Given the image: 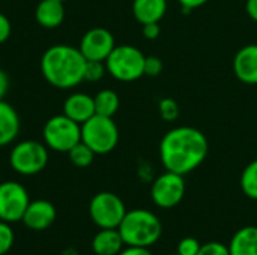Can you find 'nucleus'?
<instances>
[{"mask_svg":"<svg viewBox=\"0 0 257 255\" xmlns=\"http://www.w3.org/2000/svg\"><path fill=\"white\" fill-rule=\"evenodd\" d=\"M209 143L206 135L193 126H176L160 141V159L167 171L188 174L206 159Z\"/></svg>","mask_w":257,"mask_h":255,"instance_id":"obj_1","label":"nucleus"},{"mask_svg":"<svg viewBox=\"0 0 257 255\" xmlns=\"http://www.w3.org/2000/svg\"><path fill=\"white\" fill-rule=\"evenodd\" d=\"M86 57L71 45L50 47L41 59L44 78L57 89H72L84 80Z\"/></svg>","mask_w":257,"mask_h":255,"instance_id":"obj_2","label":"nucleus"},{"mask_svg":"<svg viewBox=\"0 0 257 255\" xmlns=\"http://www.w3.org/2000/svg\"><path fill=\"white\" fill-rule=\"evenodd\" d=\"M117 230L125 246L149 248L160 240L163 224L155 213L146 209H134L125 213Z\"/></svg>","mask_w":257,"mask_h":255,"instance_id":"obj_3","label":"nucleus"},{"mask_svg":"<svg viewBox=\"0 0 257 255\" xmlns=\"http://www.w3.org/2000/svg\"><path fill=\"white\" fill-rule=\"evenodd\" d=\"M146 56L134 45H116L105 60L107 72L117 81L131 83L145 75Z\"/></svg>","mask_w":257,"mask_h":255,"instance_id":"obj_4","label":"nucleus"},{"mask_svg":"<svg viewBox=\"0 0 257 255\" xmlns=\"http://www.w3.org/2000/svg\"><path fill=\"white\" fill-rule=\"evenodd\" d=\"M81 141L96 155L110 153L119 143L117 125L113 117L95 114L81 125Z\"/></svg>","mask_w":257,"mask_h":255,"instance_id":"obj_5","label":"nucleus"},{"mask_svg":"<svg viewBox=\"0 0 257 255\" xmlns=\"http://www.w3.org/2000/svg\"><path fill=\"white\" fill-rule=\"evenodd\" d=\"M9 164L12 170L21 176H35L48 164L47 146L33 140L21 141L11 150Z\"/></svg>","mask_w":257,"mask_h":255,"instance_id":"obj_6","label":"nucleus"},{"mask_svg":"<svg viewBox=\"0 0 257 255\" xmlns=\"http://www.w3.org/2000/svg\"><path fill=\"white\" fill-rule=\"evenodd\" d=\"M42 134L48 149L68 153L75 144L81 141V125L68 116L60 114L47 120Z\"/></svg>","mask_w":257,"mask_h":255,"instance_id":"obj_7","label":"nucleus"},{"mask_svg":"<svg viewBox=\"0 0 257 255\" xmlns=\"http://www.w3.org/2000/svg\"><path fill=\"white\" fill-rule=\"evenodd\" d=\"M126 212L122 198L108 191L95 194L89 203L90 219L98 228H117Z\"/></svg>","mask_w":257,"mask_h":255,"instance_id":"obj_8","label":"nucleus"},{"mask_svg":"<svg viewBox=\"0 0 257 255\" xmlns=\"http://www.w3.org/2000/svg\"><path fill=\"white\" fill-rule=\"evenodd\" d=\"M30 203L27 189L12 180L0 183V221L8 224L20 222Z\"/></svg>","mask_w":257,"mask_h":255,"instance_id":"obj_9","label":"nucleus"},{"mask_svg":"<svg viewBox=\"0 0 257 255\" xmlns=\"http://www.w3.org/2000/svg\"><path fill=\"white\" fill-rule=\"evenodd\" d=\"M185 195V180L182 174L167 171L158 176L151 188V197L160 209L176 207Z\"/></svg>","mask_w":257,"mask_h":255,"instance_id":"obj_10","label":"nucleus"},{"mask_svg":"<svg viewBox=\"0 0 257 255\" xmlns=\"http://www.w3.org/2000/svg\"><path fill=\"white\" fill-rule=\"evenodd\" d=\"M114 47V36L110 30L104 27H93L83 35L78 48L86 60L105 62Z\"/></svg>","mask_w":257,"mask_h":255,"instance_id":"obj_11","label":"nucleus"},{"mask_svg":"<svg viewBox=\"0 0 257 255\" xmlns=\"http://www.w3.org/2000/svg\"><path fill=\"white\" fill-rule=\"evenodd\" d=\"M56 218L57 210L53 203L47 200H35L29 203L21 222L33 231H44L54 224Z\"/></svg>","mask_w":257,"mask_h":255,"instance_id":"obj_12","label":"nucleus"},{"mask_svg":"<svg viewBox=\"0 0 257 255\" xmlns=\"http://www.w3.org/2000/svg\"><path fill=\"white\" fill-rule=\"evenodd\" d=\"M233 72L236 78L244 83L257 84V44H250L238 50L233 57Z\"/></svg>","mask_w":257,"mask_h":255,"instance_id":"obj_13","label":"nucleus"},{"mask_svg":"<svg viewBox=\"0 0 257 255\" xmlns=\"http://www.w3.org/2000/svg\"><path fill=\"white\" fill-rule=\"evenodd\" d=\"M63 114L74 122L83 125L92 116H95V101L93 96L87 93H72L66 98L63 104Z\"/></svg>","mask_w":257,"mask_h":255,"instance_id":"obj_14","label":"nucleus"},{"mask_svg":"<svg viewBox=\"0 0 257 255\" xmlns=\"http://www.w3.org/2000/svg\"><path fill=\"white\" fill-rule=\"evenodd\" d=\"M125 243L117 228H99L92 239V251L95 255H117Z\"/></svg>","mask_w":257,"mask_h":255,"instance_id":"obj_15","label":"nucleus"},{"mask_svg":"<svg viewBox=\"0 0 257 255\" xmlns=\"http://www.w3.org/2000/svg\"><path fill=\"white\" fill-rule=\"evenodd\" d=\"M167 12V0H134L133 15L143 26L148 23H160Z\"/></svg>","mask_w":257,"mask_h":255,"instance_id":"obj_16","label":"nucleus"},{"mask_svg":"<svg viewBox=\"0 0 257 255\" xmlns=\"http://www.w3.org/2000/svg\"><path fill=\"white\" fill-rule=\"evenodd\" d=\"M35 18L45 29H56L63 23L65 8L59 0H41L35 11Z\"/></svg>","mask_w":257,"mask_h":255,"instance_id":"obj_17","label":"nucleus"},{"mask_svg":"<svg viewBox=\"0 0 257 255\" xmlns=\"http://www.w3.org/2000/svg\"><path fill=\"white\" fill-rule=\"evenodd\" d=\"M20 132V117L15 108L0 101V147L11 144Z\"/></svg>","mask_w":257,"mask_h":255,"instance_id":"obj_18","label":"nucleus"},{"mask_svg":"<svg viewBox=\"0 0 257 255\" xmlns=\"http://www.w3.org/2000/svg\"><path fill=\"white\" fill-rule=\"evenodd\" d=\"M230 255H257V227L247 225L238 230L230 243Z\"/></svg>","mask_w":257,"mask_h":255,"instance_id":"obj_19","label":"nucleus"},{"mask_svg":"<svg viewBox=\"0 0 257 255\" xmlns=\"http://www.w3.org/2000/svg\"><path fill=\"white\" fill-rule=\"evenodd\" d=\"M93 101H95V113L99 116H107V117H113L120 105L119 95L111 89L99 90L93 96Z\"/></svg>","mask_w":257,"mask_h":255,"instance_id":"obj_20","label":"nucleus"},{"mask_svg":"<svg viewBox=\"0 0 257 255\" xmlns=\"http://www.w3.org/2000/svg\"><path fill=\"white\" fill-rule=\"evenodd\" d=\"M239 185H241L242 192L248 198L257 200V158L244 168Z\"/></svg>","mask_w":257,"mask_h":255,"instance_id":"obj_21","label":"nucleus"},{"mask_svg":"<svg viewBox=\"0 0 257 255\" xmlns=\"http://www.w3.org/2000/svg\"><path fill=\"white\" fill-rule=\"evenodd\" d=\"M95 155H96V153H95L87 144H84L83 141H80L78 144H75V146L68 152L69 161H71L75 167H80V168L89 167V165L93 162Z\"/></svg>","mask_w":257,"mask_h":255,"instance_id":"obj_22","label":"nucleus"},{"mask_svg":"<svg viewBox=\"0 0 257 255\" xmlns=\"http://www.w3.org/2000/svg\"><path fill=\"white\" fill-rule=\"evenodd\" d=\"M158 113L164 122H175L179 117V105L172 98H164L158 104Z\"/></svg>","mask_w":257,"mask_h":255,"instance_id":"obj_23","label":"nucleus"},{"mask_svg":"<svg viewBox=\"0 0 257 255\" xmlns=\"http://www.w3.org/2000/svg\"><path fill=\"white\" fill-rule=\"evenodd\" d=\"M107 72L105 68V62H99V60H87L86 62V68H84V80L86 81H99Z\"/></svg>","mask_w":257,"mask_h":255,"instance_id":"obj_24","label":"nucleus"},{"mask_svg":"<svg viewBox=\"0 0 257 255\" xmlns=\"http://www.w3.org/2000/svg\"><path fill=\"white\" fill-rule=\"evenodd\" d=\"M15 242V233L11 227V224L0 221V255H6L14 246Z\"/></svg>","mask_w":257,"mask_h":255,"instance_id":"obj_25","label":"nucleus"},{"mask_svg":"<svg viewBox=\"0 0 257 255\" xmlns=\"http://www.w3.org/2000/svg\"><path fill=\"white\" fill-rule=\"evenodd\" d=\"M197 255H230L229 246L221 242H208L200 246Z\"/></svg>","mask_w":257,"mask_h":255,"instance_id":"obj_26","label":"nucleus"},{"mask_svg":"<svg viewBox=\"0 0 257 255\" xmlns=\"http://www.w3.org/2000/svg\"><path fill=\"white\" fill-rule=\"evenodd\" d=\"M200 242L194 237H185L178 243V252L179 255H197L200 249Z\"/></svg>","mask_w":257,"mask_h":255,"instance_id":"obj_27","label":"nucleus"},{"mask_svg":"<svg viewBox=\"0 0 257 255\" xmlns=\"http://www.w3.org/2000/svg\"><path fill=\"white\" fill-rule=\"evenodd\" d=\"M163 60L157 56H146L145 60V75L158 77L163 72Z\"/></svg>","mask_w":257,"mask_h":255,"instance_id":"obj_28","label":"nucleus"},{"mask_svg":"<svg viewBox=\"0 0 257 255\" xmlns=\"http://www.w3.org/2000/svg\"><path fill=\"white\" fill-rule=\"evenodd\" d=\"M142 33H143V36H145L146 39H149V41H155V39L161 35L160 23H148V24H143Z\"/></svg>","mask_w":257,"mask_h":255,"instance_id":"obj_29","label":"nucleus"},{"mask_svg":"<svg viewBox=\"0 0 257 255\" xmlns=\"http://www.w3.org/2000/svg\"><path fill=\"white\" fill-rule=\"evenodd\" d=\"M11 32H12V26H11L9 18L0 12V44L8 41V38L11 36Z\"/></svg>","mask_w":257,"mask_h":255,"instance_id":"obj_30","label":"nucleus"},{"mask_svg":"<svg viewBox=\"0 0 257 255\" xmlns=\"http://www.w3.org/2000/svg\"><path fill=\"white\" fill-rule=\"evenodd\" d=\"M181 8H182V12L184 14H190L193 9H197L203 5H206L209 0H178Z\"/></svg>","mask_w":257,"mask_h":255,"instance_id":"obj_31","label":"nucleus"},{"mask_svg":"<svg viewBox=\"0 0 257 255\" xmlns=\"http://www.w3.org/2000/svg\"><path fill=\"white\" fill-rule=\"evenodd\" d=\"M117 255H154L149 248H136V246H126Z\"/></svg>","mask_w":257,"mask_h":255,"instance_id":"obj_32","label":"nucleus"},{"mask_svg":"<svg viewBox=\"0 0 257 255\" xmlns=\"http://www.w3.org/2000/svg\"><path fill=\"white\" fill-rule=\"evenodd\" d=\"M8 89H9V77L3 69H0V101H3V98L6 96Z\"/></svg>","mask_w":257,"mask_h":255,"instance_id":"obj_33","label":"nucleus"},{"mask_svg":"<svg viewBox=\"0 0 257 255\" xmlns=\"http://www.w3.org/2000/svg\"><path fill=\"white\" fill-rule=\"evenodd\" d=\"M245 11L248 14V17L257 23V0H247L245 2Z\"/></svg>","mask_w":257,"mask_h":255,"instance_id":"obj_34","label":"nucleus"},{"mask_svg":"<svg viewBox=\"0 0 257 255\" xmlns=\"http://www.w3.org/2000/svg\"><path fill=\"white\" fill-rule=\"evenodd\" d=\"M62 255H78V254H77V251H75L74 248H66V249L62 252Z\"/></svg>","mask_w":257,"mask_h":255,"instance_id":"obj_35","label":"nucleus"},{"mask_svg":"<svg viewBox=\"0 0 257 255\" xmlns=\"http://www.w3.org/2000/svg\"><path fill=\"white\" fill-rule=\"evenodd\" d=\"M59 2H65V0H59Z\"/></svg>","mask_w":257,"mask_h":255,"instance_id":"obj_36","label":"nucleus"},{"mask_svg":"<svg viewBox=\"0 0 257 255\" xmlns=\"http://www.w3.org/2000/svg\"><path fill=\"white\" fill-rule=\"evenodd\" d=\"M173 255H179V254H173Z\"/></svg>","mask_w":257,"mask_h":255,"instance_id":"obj_37","label":"nucleus"}]
</instances>
